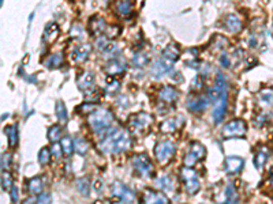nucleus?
Segmentation results:
<instances>
[{"label":"nucleus","mask_w":273,"mask_h":204,"mask_svg":"<svg viewBox=\"0 0 273 204\" xmlns=\"http://www.w3.org/2000/svg\"><path fill=\"white\" fill-rule=\"evenodd\" d=\"M131 147V138L124 129H114L104 136L99 143V150L104 154H120Z\"/></svg>","instance_id":"nucleus-1"},{"label":"nucleus","mask_w":273,"mask_h":204,"mask_svg":"<svg viewBox=\"0 0 273 204\" xmlns=\"http://www.w3.org/2000/svg\"><path fill=\"white\" fill-rule=\"evenodd\" d=\"M112 122H114V114L111 113L108 109H96L95 112H92L87 117L89 127L97 135L108 131Z\"/></svg>","instance_id":"nucleus-2"},{"label":"nucleus","mask_w":273,"mask_h":204,"mask_svg":"<svg viewBox=\"0 0 273 204\" xmlns=\"http://www.w3.org/2000/svg\"><path fill=\"white\" fill-rule=\"evenodd\" d=\"M179 176H180V181H182L183 186H185V189L190 196L196 195L197 192L200 190L201 184H200V178H198V174L193 168H186V166H183L180 169V173H179Z\"/></svg>","instance_id":"nucleus-3"},{"label":"nucleus","mask_w":273,"mask_h":204,"mask_svg":"<svg viewBox=\"0 0 273 204\" xmlns=\"http://www.w3.org/2000/svg\"><path fill=\"white\" fill-rule=\"evenodd\" d=\"M152 122H153V117L146 112L132 114L131 117L128 118V131L131 133H144L152 125Z\"/></svg>","instance_id":"nucleus-4"},{"label":"nucleus","mask_w":273,"mask_h":204,"mask_svg":"<svg viewBox=\"0 0 273 204\" xmlns=\"http://www.w3.org/2000/svg\"><path fill=\"white\" fill-rule=\"evenodd\" d=\"M175 153H176V146L172 141L157 142V145L155 147L156 159L159 161L160 165L168 163L175 157Z\"/></svg>","instance_id":"nucleus-5"},{"label":"nucleus","mask_w":273,"mask_h":204,"mask_svg":"<svg viewBox=\"0 0 273 204\" xmlns=\"http://www.w3.org/2000/svg\"><path fill=\"white\" fill-rule=\"evenodd\" d=\"M132 168L134 172L140 177L148 178V177L153 176L155 173V168L153 163L150 161V158L146 154H138L132 158Z\"/></svg>","instance_id":"nucleus-6"},{"label":"nucleus","mask_w":273,"mask_h":204,"mask_svg":"<svg viewBox=\"0 0 273 204\" xmlns=\"http://www.w3.org/2000/svg\"><path fill=\"white\" fill-rule=\"evenodd\" d=\"M205 155H206L205 146L201 145L200 142H193V143L189 146V150H187L186 155H185L183 165H185L186 168H193L197 162H200L201 159L205 158Z\"/></svg>","instance_id":"nucleus-7"},{"label":"nucleus","mask_w":273,"mask_h":204,"mask_svg":"<svg viewBox=\"0 0 273 204\" xmlns=\"http://www.w3.org/2000/svg\"><path fill=\"white\" fill-rule=\"evenodd\" d=\"M111 195H112L116 203L123 201V203L128 204L132 203L134 199H135V193L132 192V189H130L127 185H124L120 181H116L112 184V186H111Z\"/></svg>","instance_id":"nucleus-8"},{"label":"nucleus","mask_w":273,"mask_h":204,"mask_svg":"<svg viewBox=\"0 0 273 204\" xmlns=\"http://www.w3.org/2000/svg\"><path fill=\"white\" fill-rule=\"evenodd\" d=\"M246 131H247V125L246 122L241 118H237V120H231L230 122H227L223 128V136L225 139H230V138H242V136L246 135Z\"/></svg>","instance_id":"nucleus-9"},{"label":"nucleus","mask_w":273,"mask_h":204,"mask_svg":"<svg viewBox=\"0 0 273 204\" xmlns=\"http://www.w3.org/2000/svg\"><path fill=\"white\" fill-rule=\"evenodd\" d=\"M209 101L210 100L208 98V95H191L187 100L186 106L193 113H200V112H204L205 109L208 108Z\"/></svg>","instance_id":"nucleus-10"},{"label":"nucleus","mask_w":273,"mask_h":204,"mask_svg":"<svg viewBox=\"0 0 273 204\" xmlns=\"http://www.w3.org/2000/svg\"><path fill=\"white\" fill-rule=\"evenodd\" d=\"M172 65L173 63L161 57V59L156 60L155 63H153V65L150 68V75L155 78V79H160V78H163L164 75H168V74L171 73Z\"/></svg>","instance_id":"nucleus-11"},{"label":"nucleus","mask_w":273,"mask_h":204,"mask_svg":"<svg viewBox=\"0 0 273 204\" xmlns=\"http://www.w3.org/2000/svg\"><path fill=\"white\" fill-rule=\"evenodd\" d=\"M141 204H169L164 193L155 189H146L142 196Z\"/></svg>","instance_id":"nucleus-12"},{"label":"nucleus","mask_w":273,"mask_h":204,"mask_svg":"<svg viewBox=\"0 0 273 204\" xmlns=\"http://www.w3.org/2000/svg\"><path fill=\"white\" fill-rule=\"evenodd\" d=\"M227 93H225L217 102H214L212 117H213V121L216 122V124H220V122L224 120V117H225V114H227Z\"/></svg>","instance_id":"nucleus-13"},{"label":"nucleus","mask_w":273,"mask_h":204,"mask_svg":"<svg viewBox=\"0 0 273 204\" xmlns=\"http://www.w3.org/2000/svg\"><path fill=\"white\" fill-rule=\"evenodd\" d=\"M127 70V64L122 57H115L105 65V73L108 74L109 77H114V75H119L123 74Z\"/></svg>","instance_id":"nucleus-14"},{"label":"nucleus","mask_w":273,"mask_h":204,"mask_svg":"<svg viewBox=\"0 0 273 204\" xmlns=\"http://www.w3.org/2000/svg\"><path fill=\"white\" fill-rule=\"evenodd\" d=\"M179 97V91L172 86H164L159 93V100L161 104L173 105Z\"/></svg>","instance_id":"nucleus-15"},{"label":"nucleus","mask_w":273,"mask_h":204,"mask_svg":"<svg viewBox=\"0 0 273 204\" xmlns=\"http://www.w3.org/2000/svg\"><path fill=\"white\" fill-rule=\"evenodd\" d=\"M78 87L83 94H87L92 90H95V75L92 73L82 74L81 77L78 78Z\"/></svg>","instance_id":"nucleus-16"},{"label":"nucleus","mask_w":273,"mask_h":204,"mask_svg":"<svg viewBox=\"0 0 273 204\" xmlns=\"http://www.w3.org/2000/svg\"><path fill=\"white\" fill-rule=\"evenodd\" d=\"M269 157H270V149H268L266 146H259L254 155L255 169H257V170H262V168L265 166V163L268 162Z\"/></svg>","instance_id":"nucleus-17"},{"label":"nucleus","mask_w":273,"mask_h":204,"mask_svg":"<svg viewBox=\"0 0 273 204\" xmlns=\"http://www.w3.org/2000/svg\"><path fill=\"white\" fill-rule=\"evenodd\" d=\"M243 159L241 157H228L224 161V169L227 174H238L243 169Z\"/></svg>","instance_id":"nucleus-18"},{"label":"nucleus","mask_w":273,"mask_h":204,"mask_svg":"<svg viewBox=\"0 0 273 204\" xmlns=\"http://www.w3.org/2000/svg\"><path fill=\"white\" fill-rule=\"evenodd\" d=\"M60 34V27L56 22L47 23L46 29H44V34H42V40L47 44H52L56 41V38Z\"/></svg>","instance_id":"nucleus-19"},{"label":"nucleus","mask_w":273,"mask_h":204,"mask_svg":"<svg viewBox=\"0 0 273 204\" xmlns=\"http://www.w3.org/2000/svg\"><path fill=\"white\" fill-rule=\"evenodd\" d=\"M183 125V117H171L160 124V131L163 133H172Z\"/></svg>","instance_id":"nucleus-20"},{"label":"nucleus","mask_w":273,"mask_h":204,"mask_svg":"<svg viewBox=\"0 0 273 204\" xmlns=\"http://www.w3.org/2000/svg\"><path fill=\"white\" fill-rule=\"evenodd\" d=\"M107 23L100 17H93L90 18V23H89V29H90L92 36H104L107 32Z\"/></svg>","instance_id":"nucleus-21"},{"label":"nucleus","mask_w":273,"mask_h":204,"mask_svg":"<svg viewBox=\"0 0 273 204\" xmlns=\"http://www.w3.org/2000/svg\"><path fill=\"white\" fill-rule=\"evenodd\" d=\"M224 26H225L228 32L239 33L242 29V19L237 14H230L224 19Z\"/></svg>","instance_id":"nucleus-22"},{"label":"nucleus","mask_w":273,"mask_h":204,"mask_svg":"<svg viewBox=\"0 0 273 204\" xmlns=\"http://www.w3.org/2000/svg\"><path fill=\"white\" fill-rule=\"evenodd\" d=\"M92 52V46L89 44H82L78 45L75 49L73 50V59L75 63H83L85 60L89 57V54Z\"/></svg>","instance_id":"nucleus-23"},{"label":"nucleus","mask_w":273,"mask_h":204,"mask_svg":"<svg viewBox=\"0 0 273 204\" xmlns=\"http://www.w3.org/2000/svg\"><path fill=\"white\" fill-rule=\"evenodd\" d=\"M42 189H44V182L41 177H33L26 182V190L30 195L40 196L42 193Z\"/></svg>","instance_id":"nucleus-24"},{"label":"nucleus","mask_w":273,"mask_h":204,"mask_svg":"<svg viewBox=\"0 0 273 204\" xmlns=\"http://www.w3.org/2000/svg\"><path fill=\"white\" fill-rule=\"evenodd\" d=\"M258 104L265 109L273 108V90L272 89H265V90L259 91L258 95Z\"/></svg>","instance_id":"nucleus-25"},{"label":"nucleus","mask_w":273,"mask_h":204,"mask_svg":"<svg viewBox=\"0 0 273 204\" xmlns=\"http://www.w3.org/2000/svg\"><path fill=\"white\" fill-rule=\"evenodd\" d=\"M179 56H180V49H179V46L176 44H168L165 46V49L163 50V53H161V57L168 60L171 63H175L179 59Z\"/></svg>","instance_id":"nucleus-26"},{"label":"nucleus","mask_w":273,"mask_h":204,"mask_svg":"<svg viewBox=\"0 0 273 204\" xmlns=\"http://www.w3.org/2000/svg\"><path fill=\"white\" fill-rule=\"evenodd\" d=\"M155 184L159 189L164 190V192H172L175 189V184H173L172 178L168 174H164V176L156 178Z\"/></svg>","instance_id":"nucleus-27"},{"label":"nucleus","mask_w":273,"mask_h":204,"mask_svg":"<svg viewBox=\"0 0 273 204\" xmlns=\"http://www.w3.org/2000/svg\"><path fill=\"white\" fill-rule=\"evenodd\" d=\"M5 133L9 138V146L10 147H15L18 145V128L17 125H7L5 127Z\"/></svg>","instance_id":"nucleus-28"},{"label":"nucleus","mask_w":273,"mask_h":204,"mask_svg":"<svg viewBox=\"0 0 273 204\" xmlns=\"http://www.w3.org/2000/svg\"><path fill=\"white\" fill-rule=\"evenodd\" d=\"M224 196H225V204H238L239 203V195H238L235 186L230 184L225 186L224 190Z\"/></svg>","instance_id":"nucleus-29"},{"label":"nucleus","mask_w":273,"mask_h":204,"mask_svg":"<svg viewBox=\"0 0 273 204\" xmlns=\"http://www.w3.org/2000/svg\"><path fill=\"white\" fill-rule=\"evenodd\" d=\"M60 146H62L63 154L66 155V157H71V155H73L74 150H75V143H74V141L70 138V136H64V138H62Z\"/></svg>","instance_id":"nucleus-30"},{"label":"nucleus","mask_w":273,"mask_h":204,"mask_svg":"<svg viewBox=\"0 0 273 204\" xmlns=\"http://www.w3.org/2000/svg\"><path fill=\"white\" fill-rule=\"evenodd\" d=\"M62 63H63V56L60 53L51 54L44 60V65L48 68H58L62 65Z\"/></svg>","instance_id":"nucleus-31"},{"label":"nucleus","mask_w":273,"mask_h":204,"mask_svg":"<svg viewBox=\"0 0 273 204\" xmlns=\"http://www.w3.org/2000/svg\"><path fill=\"white\" fill-rule=\"evenodd\" d=\"M131 63L134 68H144L148 65V63H149V57H148L145 53L138 52V53H135L134 56H132Z\"/></svg>","instance_id":"nucleus-32"},{"label":"nucleus","mask_w":273,"mask_h":204,"mask_svg":"<svg viewBox=\"0 0 273 204\" xmlns=\"http://www.w3.org/2000/svg\"><path fill=\"white\" fill-rule=\"evenodd\" d=\"M132 9H134V3L132 2H119L118 5H116V11L122 17H128L132 13Z\"/></svg>","instance_id":"nucleus-33"},{"label":"nucleus","mask_w":273,"mask_h":204,"mask_svg":"<svg viewBox=\"0 0 273 204\" xmlns=\"http://www.w3.org/2000/svg\"><path fill=\"white\" fill-rule=\"evenodd\" d=\"M119 87H120V82L118 79H115L114 77H107V79H105V91L108 94H115L119 90Z\"/></svg>","instance_id":"nucleus-34"},{"label":"nucleus","mask_w":273,"mask_h":204,"mask_svg":"<svg viewBox=\"0 0 273 204\" xmlns=\"http://www.w3.org/2000/svg\"><path fill=\"white\" fill-rule=\"evenodd\" d=\"M63 133V127H60V125H52V127L48 129V139L52 143H58L60 139V136Z\"/></svg>","instance_id":"nucleus-35"},{"label":"nucleus","mask_w":273,"mask_h":204,"mask_svg":"<svg viewBox=\"0 0 273 204\" xmlns=\"http://www.w3.org/2000/svg\"><path fill=\"white\" fill-rule=\"evenodd\" d=\"M51 158H52V151H51V147H42L38 153V162L42 166H46L51 162Z\"/></svg>","instance_id":"nucleus-36"},{"label":"nucleus","mask_w":273,"mask_h":204,"mask_svg":"<svg viewBox=\"0 0 273 204\" xmlns=\"http://www.w3.org/2000/svg\"><path fill=\"white\" fill-rule=\"evenodd\" d=\"M56 116H58V118H59V121L62 122V124H66V122H67L68 118L67 110H66V106H64V104L62 101H58V102H56Z\"/></svg>","instance_id":"nucleus-37"},{"label":"nucleus","mask_w":273,"mask_h":204,"mask_svg":"<svg viewBox=\"0 0 273 204\" xmlns=\"http://www.w3.org/2000/svg\"><path fill=\"white\" fill-rule=\"evenodd\" d=\"M77 189L79 190V193H82L83 196H89V192H90V184H89V180L87 178H79L77 181Z\"/></svg>","instance_id":"nucleus-38"},{"label":"nucleus","mask_w":273,"mask_h":204,"mask_svg":"<svg viewBox=\"0 0 273 204\" xmlns=\"http://www.w3.org/2000/svg\"><path fill=\"white\" fill-rule=\"evenodd\" d=\"M75 150H77V153L79 155H86L87 150H89V145H87V142L83 139V138H77L75 141Z\"/></svg>","instance_id":"nucleus-39"},{"label":"nucleus","mask_w":273,"mask_h":204,"mask_svg":"<svg viewBox=\"0 0 273 204\" xmlns=\"http://www.w3.org/2000/svg\"><path fill=\"white\" fill-rule=\"evenodd\" d=\"M14 186L13 176L9 172L2 173V188L3 190H11Z\"/></svg>","instance_id":"nucleus-40"},{"label":"nucleus","mask_w":273,"mask_h":204,"mask_svg":"<svg viewBox=\"0 0 273 204\" xmlns=\"http://www.w3.org/2000/svg\"><path fill=\"white\" fill-rule=\"evenodd\" d=\"M11 166V155L9 153H3L2 154V170L7 172Z\"/></svg>","instance_id":"nucleus-41"},{"label":"nucleus","mask_w":273,"mask_h":204,"mask_svg":"<svg viewBox=\"0 0 273 204\" xmlns=\"http://www.w3.org/2000/svg\"><path fill=\"white\" fill-rule=\"evenodd\" d=\"M51 151H52V157L55 159H59L62 154H63V149H62L60 143H54V145L51 146Z\"/></svg>","instance_id":"nucleus-42"},{"label":"nucleus","mask_w":273,"mask_h":204,"mask_svg":"<svg viewBox=\"0 0 273 204\" xmlns=\"http://www.w3.org/2000/svg\"><path fill=\"white\" fill-rule=\"evenodd\" d=\"M232 63H234V60H232V57L230 56V54L223 53L221 56H220V64H221V67L231 68Z\"/></svg>","instance_id":"nucleus-43"},{"label":"nucleus","mask_w":273,"mask_h":204,"mask_svg":"<svg viewBox=\"0 0 273 204\" xmlns=\"http://www.w3.org/2000/svg\"><path fill=\"white\" fill-rule=\"evenodd\" d=\"M10 193H11V201H13L14 204L18 203L19 201V190H18V186L14 185L13 189L10 190Z\"/></svg>","instance_id":"nucleus-44"},{"label":"nucleus","mask_w":273,"mask_h":204,"mask_svg":"<svg viewBox=\"0 0 273 204\" xmlns=\"http://www.w3.org/2000/svg\"><path fill=\"white\" fill-rule=\"evenodd\" d=\"M70 34L74 37H82L83 36V29H82L79 25H74L73 29H71V32H70Z\"/></svg>","instance_id":"nucleus-45"},{"label":"nucleus","mask_w":273,"mask_h":204,"mask_svg":"<svg viewBox=\"0 0 273 204\" xmlns=\"http://www.w3.org/2000/svg\"><path fill=\"white\" fill-rule=\"evenodd\" d=\"M202 86H204V78L197 77L196 79H194V82H193V89H194V90H201Z\"/></svg>","instance_id":"nucleus-46"},{"label":"nucleus","mask_w":273,"mask_h":204,"mask_svg":"<svg viewBox=\"0 0 273 204\" xmlns=\"http://www.w3.org/2000/svg\"><path fill=\"white\" fill-rule=\"evenodd\" d=\"M36 201L37 199H34V197H29V199L23 201V204H36Z\"/></svg>","instance_id":"nucleus-47"},{"label":"nucleus","mask_w":273,"mask_h":204,"mask_svg":"<svg viewBox=\"0 0 273 204\" xmlns=\"http://www.w3.org/2000/svg\"><path fill=\"white\" fill-rule=\"evenodd\" d=\"M269 181H270V184H272L273 186V168L270 169V172H269Z\"/></svg>","instance_id":"nucleus-48"},{"label":"nucleus","mask_w":273,"mask_h":204,"mask_svg":"<svg viewBox=\"0 0 273 204\" xmlns=\"http://www.w3.org/2000/svg\"><path fill=\"white\" fill-rule=\"evenodd\" d=\"M101 182L100 181H96L95 182V189L96 190H101Z\"/></svg>","instance_id":"nucleus-49"},{"label":"nucleus","mask_w":273,"mask_h":204,"mask_svg":"<svg viewBox=\"0 0 273 204\" xmlns=\"http://www.w3.org/2000/svg\"><path fill=\"white\" fill-rule=\"evenodd\" d=\"M95 204H107V203H105L104 200H96Z\"/></svg>","instance_id":"nucleus-50"}]
</instances>
